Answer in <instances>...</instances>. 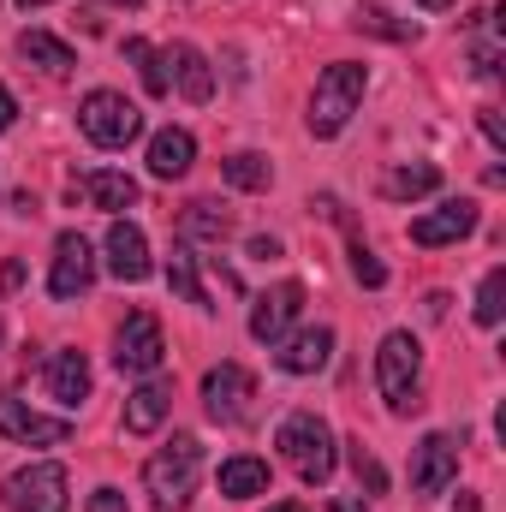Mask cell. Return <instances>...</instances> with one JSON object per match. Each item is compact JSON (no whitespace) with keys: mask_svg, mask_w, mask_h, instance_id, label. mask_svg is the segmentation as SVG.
Wrapping results in <instances>:
<instances>
[{"mask_svg":"<svg viewBox=\"0 0 506 512\" xmlns=\"http://www.w3.org/2000/svg\"><path fill=\"white\" fill-rule=\"evenodd\" d=\"M12 215H36V197L30 191H12Z\"/></svg>","mask_w":506,"mask_h":512,"instance_id":"obj_36","label":"cell"},{"mask_svg":"<svg viewBox=\"0 0 506 512\" xmlns=\"http://www.w3.org/2000/svg\"><path fill=\"white\" fill-rule=\"evenodd\" d=\"M108 6H126V12H137V6H143V0H108Z\"/></svg>","mask_w":506,"mask_h":512,"instance_id":"obj_40","label":"cell"},{"mask_svg":"<svg viewBox=\"0 0 506 512\" xmlns=\"http://www.w3.org/2000/svg\"><path fill=\"white\" fill-rule=\"evenodd\" d=\"M12 120H18V102H12V90H6V84H0V131L12 126Z\"/></svg>","mask_w":506,"mask_h":512,"instance_id":"obj_35","label":"cell"},{"mask_svg":"<svg viewBox=\"0 0 506 512\" xmlns=\"http://www.w3.org/2000/svg\"><path fill=\"white\" fill-rule=\"evenodd\" d=\"M42 382H48V393L72 411V405H84L90 399V358L84 352H48V370H42Z\"/></svg>","mask_w":506,"mask_h":512,"instance_id":"obj_18","label":"cell"},{"mask_svg":"<svg viewBox=\"0 0 506 512\" xmlns=\"http://www.w3.org/2000/svg\"><path fill=\"white\" fill-rule=\"evenodd\" d=\"M18 54L30 60V66H42V72H54V78H66L72 66H78V54L60 42V36H48V30H24L18 36Z\"/></svg>","mask_w":506,"mask_h":512,"instance_id":"obj_23","label":"cell"},{"mask_svg":"<svg viewBox=\"0 0 506 512\" xmlns=\"http://www.w3.org/2000/svg\"><path fill=\"white\" fill-rule=\"evenodd\" d=\"M459 435H423L411 447V489L417 495H441L453 477H459Z\"/></svg>","mask_w":506,"mask_h":512,"instance_id":"obj_11","label":"cell"},{"mask_svg":"<svg viewBox=\"0 0 506 512\" xmlns=\"http://www.w3.org/2000/svg\"><path fill=\"white\" fill-rule=\"evenodd\" d=\"M173 411V382L167 376H143V382L126 393V429L131 435H155Z\"/></svg>","mask_w":506,"mask_h":512,"instance_id":"obj_16","label":"cell"},{"mask_svg":"<svg viewBox=\"0 0 506 512\" xmlns=\"http://www.w3.org/2000/svg\"><path fill=\"white\" fill-rule=\"evenodd\" d=\"M114 364H120L126 376H161L167 340H161V322H155L149 310H131L126 316V328H120V340H114Z\"/></svg>","mask_w":506,"mask_h":512,"instance_id":"obj_7","label":"cell"},{"mask_svg":"<svg viewBox=\"0 0 506 512\" xmlns=\"http://www.w3.org/2000/svg\"><path fill=\"white\" fill-rule=\"evenodd\" d=\"M108 274L114 280H126V286H137V280H149V239H143V227H131V221H114L108 227Z\"/></svg>","mask_w":506,"mask_h":512,"instance_id":"obj_15","label":"cell"},{"mask_svg":"<svg viewBox=\"0 0 506 512\" xmlns=\"http://www.w3.org/2000/svg\"><path fill=\"white\" fill-rule=\"evenodd\" d=\"M0 507L6 512H66V465L36 459V465L12 471L0 483Z\"/></svg>","mask_w":506,"mask_h":512,"instance_id":"obj_6","label":"cell"},{"mask_svg":"<svg viewBox=\"0 0 506 512\" xmlns=\"http://www.w3.org/2000/svg\"><path fill=\"white\" fill-rule=\"evenodd\" d=\"M197 477H203V441L197 435H173L149 465H143V489L155 512H185L197 495Z\"/></svg>","mask_w":506,"mask_h":512,"instance_id":"obj_1","label":"cell"},{"mask_svg":"<svg viewBox=\"0 0 506 512\" xmlns=\"http://www.w3.org/2000/svg\"><path fill=\"white\" fill-rule=\"evenodd\" d=\"M126 60L137 66V78H143V90H149V96H167V90H173V78H167V60H161V54H155L143 36H126Z\"/></svg>","mask_w":506,"mask_h":512,"instance_id":"obj_27","label":"cell"},{"mask_svg":"<svg viewBox=\"0 0 506 512\" xmlns=\"http://www.w3.org/2000/svg\"><path fill=\"white\" fill-rule=\"evenodd\" d=\"M251 256H262V262H268V256H280V239H251Z\"/></svg>","mask_w":506,"mask_h":512,"instance_id":"obj_37","label":"cell"},{"mask_svg":"<svg viewBox=\"0 0 506 512\" xmlns=\"http://www.w3.org/2000/svg\"><path fill=\"white\" fill-rule=\"evenodd\" d=\"M72 197L96 203L102 215H120V209L137 203V179H131V173H114V167H102V173H78V179H72Z\"/></svg>","mask_w":506,"mask_h":512,"instance_id":"obj_17","label":"cell"},{"mask_svg":"<svg viewBox=\"0 0 506 512\" xmlns=\"http://www.w3.org/2000/svg\"><path fill=\"white\" fill-rule=\"evenodd\" d=\"M352 274H358V280H364L370 292H376V286H387V268H381V256L370 251L364 239H352Z\"/></svg>","mask_w":506,"mask_h":512,"instance_id":"obj_30","label":"cell"},{"mask_svg":"<svg viewBox=\"0 0 506 512\" xmlns=\"http://www.w3.org/2000/svg\"><path fill=\"white\" fill-rule=\"evenodd\" d=\"M0 435L18 441V447H60V441H72V423L66 417H42L24 399L0 393Z\"/></svg>","mask_w":506,"mask_h":512,"instance_id":"obj_13","label":"cell"},{"mask_svg":"<svg viewBox=\"0 0 506 512\" xmlns=\"http://www.w3.org/2000/svg\"><path fill=\"white\" fill-rule=\"evenodd\" d=\"M429 191H441V167L435 161H405V167L381 173V197H393V203H417Z\"/></svg>","mask_w":506,"mask_h":512,"instance_id":"obj_21","label":"cell"},{"mask_svg":"<svg viewBox=\"0 0 506 512\" xmlns=\"http://www.w3.org/2000/svg\"><path fill=\"white\" fill-rule=\"evenodd\" d=\"M298 310H304V286H298V280L268 286V292L251 304V340H262V346H280V340L292 334Z\"/></svg>","mask_w":506,"mask_h":512,"instance_id":"obj_12","label":"cell"},{"mask_svg":"<svg viewBox=\"0 0 506 512\" xmlns=\"http://www.w3.org/2000/svg\"><path fill=\"white\" fill-rule=\"evenodd\" d=\"M417 6H429V12H447V6H453V0H417Z\"/></svg>","mask_w":506,"mask_h":512,"instance_id":"obj_38","label":"cell"},{"mask_svg":"<svg viewBox=\"0 0 506 512\" xmlns=\"http://www.w3.org/2000/svg\"><path fill=\"white\" fill-rule=\"evenodd\" d=\"M78 131L96 149H126V143L143 137V114H137V102H126L120 90H90L78 102Z\"/></svg>","mask_w":506,"mask_h":512,"instance_id":"obj_5","label":"cell"},{"mask_svg":"<svg viewBox=\"0 0 506 512\" xmlns=\"http://www.w3.org/2000/svg\"><path fill=\"white\" fill-rule=\"evenodd\" d=\"M364 90H370V72H364L358 60H334V66L316 78V90H310V114H304L310 137H340V131L352 126Z\"/></svg>","mask_w":506,"mask_h":512,"instance_id":"obj_3","label":"cell"},{"mask_svg":"<svg viewBox=\"0 0 506 512\" xmlns=\"http://www.w3.org/2000/svg\"><path fill=\"white\" fill-rule=\"evenodd\" d=\"M227 233H233V215L215 197H191L179 209V245H221Z\"/></svg>","mask_w":506,"mask_h":512,"instance_id":"obj_19","label":"cell"},{"mask_svg":"<svg viewBox=\"0 0 506 512\" xmlns=\"http://www.w3.org/2000/svg\"><path fill=\"white\" fill-rule=\"evenodd\" d=\"M221 179H227L233 191H268V185H274V161L256 155V149H239V155L221 161Z\"/></svg>","mask_w":506,"mask_h":512,"instance_id":"obj_26","label":"cell"},{"mask_svg":"<svg viewBox=\"0 0 506 512\" xmlns=\"http://www.w3.org/2000/svg\"><path fill=\"white\" fill-rule=\"evenodd\" d=\"M274 447H280V459H286L310 489H322V483L334 477V465H340V441H334V429H328L316 411H292V417L274 429Z\"/></svg>","mask_w":506,"mask_h":512,"instance_id":"obj_2","label":"cell"},{"mask_svg":"<svg viewBox=\"0 0 506 512\" xmlns=\"http://www.w3.org/2000/svg\"><path fill=\"white\" fill-rule=\"evenodd\" d=\"M251 399H256V376L245 364H215L203 376V411L215 423H245L251 417Z\"/></svg>","mask_w":506,"mask_h":512,"instance_id":"obj_8","label":"cell"},{"mask_svg":"<svg viewBox=\"0 0 506 512\" xmlns=\"http://www.w3.org/2000/svg\"><path fill=\"white\" fill-rule=\"evenodd\" d=\"M221 495H227V501H256V495H268V465L251 459V453L227 459V465H221Z\"/></svg>","mask_w":506,"mask_h":512,"instance_id":"obj_24","label":"cell"},{"mask_svg":"<svg viewBox=\"0 0 506 512\" xmlns=\"http://www.w3.org/2000/svg\"><path fill=\"white\" fill-rule=\"evenodd\" d=\"M90 512H126V495L120 489H96L90 495Z\"/></svg>","mask_w":506,"mask_h":512,"instance_id":"obj_33","label":"cell"},{"mask_svg":"<svg viewBox=\"0 0 506 512\" xmlns=\"http://www.w3.org/2000/svg\"><path fill=\"white\" fill-rule=\"evenodd\" d=\"M328 358H334V328H298L274 346V364L286 376H316V370H328Z\"/></svg>","mask_w":506,"mask_h":512,"instance_id":"obj_14","label":"cell"},{"mask_svg":"<svg viewBox=\"0 0 506 512\" xmlns=\"http://www.w3.org/2000/svg\"><path fill=\"white\" fill-rule=\"evenodd\" d=\"M358 24H370V30H381V36H393V42H405V36L417 42V24H387V12H381V6H364V12H358Z\"/></svg>","mask_w":506,"mask_h":512,"instance_id":"obj_31","label":"cell"},{"mask_svg":"<svg viewBox=\"0 0 506 512\" xmlns=\"http://www.w3.org/2000/svg\"><path fill=\"white\" fill-rule=\"evenodd\" d=\"M268 512H304V507L298 501H280V507H268Z\"/></svg>","mask_w":506,"mask_h":512,"instance_id":"obj_39","label":"cell"},{"mask_svg":"<svg viewBox=\"0 0 506 512\" xmlns=\"http://www.w3.org/2000/svg\"><path fill=\"white\" fill-rule=\"evenodd\" d=\"M191 161H197V137L185 126H167V131L149 137V173H155V179H185Z\"/></svg>","mask_w":506,"mask_h":512,"instance_id":"obj_20","label":"cell"},{"mask_svg":"<svg viewBox=\"0 0 506 512\" xmlns=\"http://www.w3.org/2000/svg\"><path fill=\"white\" fill-rule=\"evenodd\" d=\"M471 233H477V203H471V197H447L441 209H429V215L411 221V245H423V251L459 245V239H471Z\"/></svg>","mask_w":506,"mask_h":512,"instance_id":"obj_10","label":"cell"},{"mask_svg":"<svg viewBox=\"0 0 506 512\" xmlns=\"http://www.w3.org/2000/svg\"><path fill=\"white\" fill-rule=\"evenodd\" d=\"M471 66H477V78H501V54H495V48H477Z\"/></svg>","mask_w":506,"mask_h":512,"instance_id":"obj_32","label":"cell"},{"mask_svg":"<svg viewBox=\"0 0 506 512\" xmlns=\"http://www.w3.org/2000/svg\"><path fill=\"white\" fill-rule=\"evenodd\" d=\"M352 471H358V489H364V501H370V495H387V471H381L376 453H364V441H352Z\"/></svg>","mask_w":506,"mask_h":512,"instance_id":"obj_29","label":"cell"},{"mask_svg":"<svg viewBox=\"0 0 506 512\" xmlns=\"http://www.w3.org/2000/svg\"><path fill=\"white\" fill-rule=\"evenodd\" d=\"M483 131H489V143H495V149H506V126H501V114H495V108H483Z\"/></svg>","mask_w":506,"mask_h":512,"instance_id":"obj_34","label":"cell"},{"mask_svg":"<svg viewBox=\"0 0 506 512\" xmlns=\"http://www.w3.org/2000/svg\"><path fill=\"white\" fill-rule=\"evenodd\" d=\"M483 328H501V316H506V268H489L483 274V286H477V310H471Z\"/></svg>","mask_w":506,"mask_h":512,"instance_id":"obj_28","label":"cell"},{"mask_svg":"<svg viewBox=\"0 0 506 512\" xmlns=\"http://www.w3.org/2000/svg\"><path fill=\"white\" fill-rule=\"evenodd\" d=\"M167 66H173V78H179L185 102H209V96H215V72H209V54H203V48L179 42V48L167 54Z\"/></svg>","mask_w":506,"mask_h":512,"instance_id":"obj_22","label":"cell"},{"mask_svg":"<svg viewBox=\"0 0 506 512\" xmlns=\"http://www.w3.org/2000/svg\"><path fill=\"white\" fill-rule=\"evenodd\" d=\"M18 6H24V12H30V6H48V0H18Z\"/></svg>","mask_w":506,"mask_h":512,"instance_id":"obj_41","label":"cell"},{"mask_svg":"<svg viewBox=\"0 0 506 512\" xmlns=\"http://www.w3.org/2000/svg\"><path fill=\"white\" fill-rule=\"evenodd\" d=\"M96 280V251L84 233H60L54 239V262H48V292L54 298H84Z\"/></svg>","mask_w":506,"mask_h":512,"instance_id":"obj_9","label":"cell"},{"mask_svg":"<svg viewBox=\"0 0 506 512\" xmlns=\"http://www.w3.org/2000/svg\"><path fill=\"white\" fill-rule=\"evenodd\" d=\"M167 286H173L185 304L215 310V304H209V286H203V274H197V256H191V245H173V256H167Z\"/></svg>","mask_w":506,"mask_h":512,"instance_id":"obj_25","label":"cell"},{"mask_svg":"<svg viewBox=\"0 0 506 512\" xmlns=\"http://www.w3.org/2000/svg\"><path fill=\"white\" fill-rule=\"evenodd\" d=\"M417 376H423V346H417L411 328H393V334L381 340V352H376V387H381V399H387L393 417L423 411V399H417Z\"/></svg>","mask_w":506,"mask_h":512,"instance_id":"obj_4","label":"cell"}]
</instances>
